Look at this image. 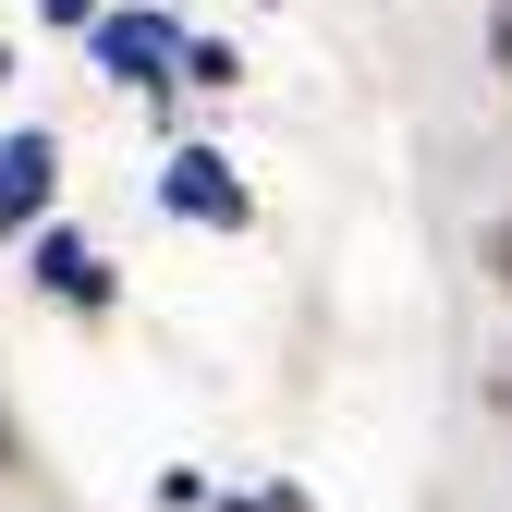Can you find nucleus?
Here are the masks:
<instances>
[{
  "mask_svg": "<svg viewBox=\"0 0 512 512\" xmlns=\"http://www.w3.org/2000/svg\"><path fill=\"white\" fill-rule=\"evenodd\" d=\"M86 49H98L110 86H147L159 98V86H183V49H196V37H183L171 13H147V0H110V13L86 25Z\"/></svg>",
  "mask_w": 512,
  "mask_h": 512,
  "instance_id": "nucleus-1",
  "label": "nucleus"
},
{
  "mask_svg": "<svg viewBox=\"0 0 512 512\" xmlns=\"http://www.w3.org/2000/svg\"><path fill=\"white\" fill-rule=\"evenodd\" d=\"M159 208H171V220H196V232H244V220H256L244 171H232L220 147H171V159H159Z\"/></svg>",
  "mask_w": 512,
  "mask_h": 512,
  "instance_id": "nucleus-2",
  "label": "nucleus"
},
{
  "mask_svg": "<svg viewBox=\"0 0 512 512\" xmlns=\"http://www.w3.org/2000/svg\"><path fill=\"white\" fill-rule=\"evenodd\" d=\"M25 269H37V293H49V305H74V317H110V293H122V281H110V256H98L86 232H61V220H37V232H25Z\"/></svg>",
  "mask_w": 512,
  "mask_h": 512,
  "instance_id": "nucleus-3",
  "label": "nucleus"
},
{
  "mask_svg": "<svg viewBox=\"0 0 512 512\" xmlns=\"http://www.w3.org/2000/svg\"><path fill=\"white\" fill-rule=\"evenodd\" d=\"M49 196H61V147L37 135V122H25V135H0V232H37Z\"/></svg>",
  "mask_w": 512,
  "mask_h": 512,
  "instance_id": "nucleus-4",
  "label": "nucleus"
},
{
  "mask_svg": "<svg viewBox=\"0 0 512 512\" xmlns=\"http://www.w3.org/2000/svg\"><path fill=\"white\" fill-rule=\"evenodd\" d=\"M183 86H208V98H232V86H244V61H232L220 37H196V49H183Z\"/></svg>",
  "mask_w": 512,
  "mask_h": 512,
  "instance_id": "nucleus-5",
  "label": "nucleus"
},
{
  "mask_svg": "<svg viewBox=\"0 0 512 512\" xmlns=\"http://www.w3.org/2000/svg\"><path fill=\"white\" fill-rule=\"evenodd\" d=\"M476 269H488V281L512 293V220H488V232H476Z\"/></svg>",
  "mask_w": 512,
  "mask_h": 512,
  "instance_id": "nucleus-6",
  "label": "nucleus"
},
{
  "mask_svg": "<svg viewBox=\"0 0 512 512\" xmlns=\"http://www.w3.org/2000/svg\"><path fill=\"white\" fill-rule=\"evenodd\" d=\"M488 415H500V427H512V342H500V354H488Z\"/></svg>",
  "mask_w": 512,
  "mask_h": 512,
  "instance_id": "nucleus-7",
  "label": "nucleus"
},
{
  "mask_svg": "<svg viewBox=\"0 0 512 512\" xmlns=\"http://www.w3.org/2000/svg\"><path fill=\"white\" fill-rule=\"evenodd\" d=\"M37 13H49V25H98L110 0H37Z\"/></svg>",
  "mask_w": 512,
  "mask_h": 512,
  "instance_id": "nucleus-8",
  "label": "nucleus"
},
{
  "mask_svg": "<svg viewBox=\"0 0 512 512\" xmlns=\"http://www.w3.org/2000/svg\"><path fill=\"white\" fill-rule=\"evenodd\" d=\"M488 49H500V86H512V0H500V13H488Z\"/></svg>",
  "mask_w": 512,
  "mask_h": 512,
  "instance_id": "nucleus-9",
  "label": "nucleus"
},
{
  "mask_svg": "<svg viewBox=\"0 0 512 512\" xmlns=\"http://www.w3.org/2000/svg\"><path fill=\"white\" fill-rule=\"evenodd\" d=\"M13 464H25V427H13V415H0V476H13Z\"/></svg>",
  "mask_w": 512,
  "mask_h": 512,
  "instance_id": "nucleus-10",
  "label": "nucleus"
},
{
  "mask_svg": "<svg viewBox=\"0 0 512 512\" xmlns=\"http://www.w3.org/2000/svg\"><path fill=\"white\" fill-rule=\"evenodd\" d=\"M0 86H13V49H0Z\"/></svg>",
  "mask_w": 512,
  "mask_h": 512,
  "instance_id": "nucleus-11",
  "label": "nucleus"
}]
</instances>
